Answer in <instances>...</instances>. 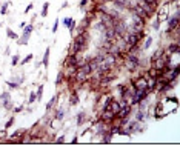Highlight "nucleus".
<instances>
[{"label": "nucleus", "instance_id": "obj_7", "mask_svg": "<svg viewBox=\"0 0 180 146\" xmlns=\"http://www.w3.org/2000/svg\"><path fill=\"white\" fill-rule=\"evenodd\" d=\"M85 45H80V43H77V42H73L71 43V46H69V54H79V52H82L85 49Z\"/></svg>", "mask_w": 180, "mask_h": 146}, {"label": "nucleus", "instance_id": "obj_44", "mask_svg": "<svg viewBox=\"0 0 180 146\" xmlns=\"http://www.w3.org/2000/svg\"><path fill=\"white\" fill-rule=\"evenodd\" d=\"M73 20H74V19H71V17H66V19L63 20V25H65V26H66V28H68V26L71 25V22H73Z\"/></svg>", "mask_w": 180, "mask_h": 146}, {"label": "nucleus", "instance_id": "obj_22", "mask_svg": "<svg viewBox=\"0 0 180 146\" xmlns=\"http://www.w3.org/2000/svg\"><path fill=\"white\" fill-rule=\"evenodd\" d=\"M48 58H50V48L45 51V56H43V60H42V65L45 68H48Z\"/></svg>", "mask_w": 180, "mask_h": 146}, {"label": "nucleus", "instance_id": "obj_11", "mask_svg": "<svg viewBox=\"0 0 180 146\" xmlns=\"http://www.w3.org/2000/svg\"><path fill=\"white\" fill-rule=\"evenodd\" d=\"M168 54H179L180 52V45H179V42H174L171 43L170 46H168Z\"/></svg>", "mask_w": 180, "mask_h": 146}, {"label": "nucleus", "instance_id": "obj_14", "mask_svg": "<svg viewBox=\"0 0 180 146\" xmlns=\"http://www.w3.org/2000/svg\"><path fill=\"white\" fill-rule=\"evenodd\" d=\"M120 108H122V105H120V102H117V100H112V102H111L110 109L114 112V114H117V112L120 111Z\"/></svg>", "mask_w": 180, "mask_h": 146}, {"label": "nucleus", "instance_id": "obj_32", "mask_svg": "<svg viewBox=\"0 0 180 146\" xmlns=\"http://www.w3.org/2000/svg\"><path fill=\"white\" fill-rule=\"evenodd\" d=\"M9 99H11L9 92H2V94H0V100H2V103H3V102H6V100H9Z\"/></svg>", "mask_w": 180, "mask_h": 146}, {"label": "nucleus", "instance_id": "obj_12", "mask_svg": "<svg viewBox=\"0 0 180 146\" xmlns=\"http://www.w3.org/2000/svg\"><path fill=\"white\" fill-rule=\"evenodd\" d=\"M75 63H77V57H75V54H68V57L65 58V66H71V65H74V66H75Z\"/></svg>", "mask_w": 180, "mask_h": 146}, {"label": "nucleus", "instance_id": "obj_20", "mask_svg": "<svg viewBox=\"0 0 180 146\" xmlns=\"http://www.w3.org/2000/svg\"><path fill=\"white\" fill-rule=\"evenodd\" d=\"M89 23H91V22H89L88 19H86V17H85L83 20H82V23H80V26H79V32H80V31H85V29H86V28H88V26H89Z\"/></svg>", "mask_w": 180, "mask_h": 146}, {"label": "nucleus", "instance_id": "obj_28", "mask_svg": "<svg viewBox=\"0 0 180 146\" xmlns=\"http://www.w3.org/2000/svg\"><path fill=\"white\" fill-rule=\"evenodd\" d=\"M112 100H114L112 97H106V102H105V105H103V109H102V111L110 109V106H111V102H112Z\"/></svg>", "mask_w": 180, "mask_h": 146}, {"label": "nucleus", "instance_id": "obj_41", "mask_svg": "<svg viewBox=\"0 0 180 146\" xmlns=\"http://www.w3.org/2000/svg\"><path fill=\"white\" fill-rule=\"evenodd\" d=\"M57 29H59V19L54 20V25H52V32H54V34L57 32Z\"/></svg>", "mask_w": 180, "mask_h": 146}, {"label": "nucleus", "instance_id": "obj_47", "mask_svg": "<svg viewBox=\"0 0 180 146\" xmlns=\"http://www.w3.org/2000/svg\"><path fill=\"white\" fill-rule=\"evenodd\" d=\"M23 105H20V106H17V108H14V112H22V111H23Z\"/></svg>", "mask_w": 180, "mask_h": 146}, {"label": "nucleus", "instance_id": "obj_19", "mask_svg": "<svg viewBox=\"0 0 180 146\" xmlns=\"http://www.w3.org/2000/svg\"><path fill=\"white\" fill-rule=\"evenodd\" d=\"M85 120H86V114H85L83 111L79 112V114H77V125H79V126H82V125L85 123Z\"/></svg>", "mask_w": 180, "mask_h": 146}, {"label": "nucleus", "instance_id": "obj_13", "mask_svg": "<svg viewBox=\"0 0 180 146\" xmlns=\"http://www.w3.org/2000/svg\"><path fill=\"white\" fill-rule=\"evenodd\" d=\"M131 17H133V22H134V25H137L139 28H143V25H145V22L142 17H139V15H135L134 13H131Z\"/></svg>", "mask_w": 180, "mask_h": 146}, {"label": "nucleus", "instance_id": "obj_46", "mask_svg": "<svg viewBox=\"0 0 180 146\" xmlns=\"http://www.w3.org/2000/svg\"><path fill=\"white\" fill-rule=\"evenodd\" d=\"M54 142H56V143H65V137H63V136H62V137H57Z\"/></svg>", "mask_w": 180, "mask_h": 146}, {"label": "nucleus", "instance_id": "obj_4", "mask_svg": "<svg viewBox=\"0 0 180 146\" xmlns=\"http://www.w3.org/2000/svg\"><path fill=\"white\" fill-rule=\"evenodd\" d=\"M100 22L105 25V28H112L114 23H116V20H114L111 15H108L106 13H100Z\"/></svg>", "mask_w": 180, "mask_h": 146}, {"label": "nucleus", "instance_id": "obj_34", "mask_svg": "<svg viewBox=\"0 0 180 146\" xmlns=\"http://www.w3.org/2000/svg\"><path fill=\"white\" fill-rule=\"evenodd\" d=\"M6 85H8L9 89H17V88H19V83H17V82H9V80H8Z\"/></svg>", "mask_w": 180, "mask_h": 146}, {"label": "nucleus", "instance_id": "obj_33", "mask_svg": "<svg viewBox=\"0 0 180 146\" xmlns=\"http://www.w3.org/2000/svg\"><path fill=\"white\" fill-rule=\"evenodd\" d=\"M32 31H34V26H32V25H26L23 28V34H31Z\"/></svg>", "mask_w": 180, "mask_h": 146}, {"label": "nucleus", "instance_id": "obj_36", "mask_svg": "<svg viewBox=\"0 0 180 146\" xmlns=\"http://www.w3.org/2000/svg\"><path fill=\"white\" fill-rule=\"evenodd\" d=\"M151 43H152V37H148V39L145 40V43H143V48H145V49H148V48L151 46Z\"/></svg>", "mask_w": 180, "mask_h": 146}, {"label": "nucleus", "instance_id": "obj_23", "mask_svg": "<svg viewBox=\"0 0 180 146\" xmlns=\"http://www.w3.org/2000/svg\"><path fill=\"white\" fill-rule=\"evenodd\" d=\"M63 80H65V74H63V71H60L57 74V79H56V86H60V83H62Z\"/></svg>", "mask_w": 180, "mask_h": 146}, {"label": "nucleus", "instance_id": "obj_38", "mask_svg": "<svg viewBox=\"0 0 180 146\" xmlns=\"http://www.w3.org/2000/svg\"><path fill=\"white\" fill-rule=\"evenodd\" d=\"M32 58H34V56H32V54H28V56H26V57H25V58H23V60H22L20 63H22V65H25V63H28L29 60H32Z\"/></svg>", "mask_w": 180, "mask_h": 146}, {"label": "nucleus", "instance_id": "obj_48", "mask_svg": "<svg viewBox=\"0 0 180 146\" xmlns=\"http://www.w3.org/2000/svg\"><path fill=\"white\" fill-rule=\"evenodd\" d=\"M32 6H34V5H32V3H29L28 6H26V9H25V14H26V13H29V11L32 9Z\"/></svg>", "mask_w": 180, "mask_h": 146}, {"label": "nucleus", "instance_id": "obj_1", "mask_svg": "<svg viewBox=\"0 0 180 146\" xmlns=\"http://www.w3.org/2000/svg\"><path fill=\"white\" fill-rule=\"evenodd\" d=\"M133 85H134V88L135 89H149L148 88V77L146 75H139V77H135L134 79V82H133Z\"/></svg>", "mask_w": 180, "mask_h": 146}, {"label": "nucleus", "instance_id": "obj_43", "mask_svg": "<svg viewBox=\"0 0 180 146\" xmlns=\"http://www.w3.org/2000/svg\"><path fill=\"white\" fill-rule=\"evenodd\" d=\"M36 100H37V95H36V92H31V94H29V103H34Z\"/></svg>", "mask_w": 180, "mask_h": 146}, {"label": "nucleus", "instance_id": "obj_9", "mask_svg": "<svg viewBox=\"0 0 180 146\" xmlns=\"http://www.w3.org/2000/svg\"><path fill=\"white\" fill-rule=\"evenodd\" d=\"M123 58H125V60H123V65H125V68H126L129 72H134L135 69L139 68L137 65H135V63H133V62L129 60V58H126V57H123Z\"/></svg>", "mask_w": 180, "mask_h": 146}, {"label": "nucleus", "instance_id": "obj_17", "mask_svg": "<svg viewBox=\"0 0 180 146\" xmlns=\"http://www.w3.org/2000/svg\"><path fill=\"white\" fill-rule=\"evenodd\" d=\"M163 54H165V49H162V48H159V49H157V51H156V52L151 56L149 60H151V62H152V60H157V58H160V57L163 56Z\"/></svg>", "mask_w": 180, "mask_h": 146}, {"label": "nucleus", "instance_id": "obj_40", "mask_svg": "<svg viewBox=\"0 0 180 146\" xmlns=\"http://www.w3.org/2000/svg\"><path fill=\"white\" fill-rule=\"evenodd\" d=\"M75 26H77V23H75V20H73V22H71V25L68 26V29H69L71 34H74V28H75Z\"/></svg>", "mask_w": 180, "mask_h": 146}, {"label": "nucleus", "instance_id": "obj_45", "mask_svg": "<svg viewBox=\"0 0 180 146\" xmlns=\"http://www.w3.org/2000/svg\"><path fill=\"white\" fill-rule=\"evenodd\" d=\"M135 120H137V122H142V120H143V112H139V114H137V117H135Z\"/></svg>", "mask_w": 180, "mask_h": 146}, {"label": "nucleus", "instance_id": "obj_30", "mask_svg": "<svg viewBox=\"0 0 180 146\" xmlns=\"http://www.w3.org/2000/svg\"><path fill=\"white\" fill-rule=\"evenodd\" d=\"M19 60H20L19 54H14V56H13V58H11V66H15V65L19 63Z\"/></svg>", "mask_w": 180, "mask_h": 146}, {"label": "nucleus", "instance_id": "obj_27", "mask_svg": "<svg viewBox=\"0 0 180 146\" xmlns=\"http://www.w3.org/2000/svg\"><path fill=\"white\" fill-rule=\"evenodd\" d=\"M37 102L42 100V95H43V85H39V88H37Z\"/></svg>", "mask_w": 180, "mask_h": 146}, {"label": "nucleus", "instance_id": "obj_15", "mask_svg": "<svg viewBox=\"0 0 180 146\" xmlns=\"http://www.w3.org/2000/svg\"><path fill=\"white\" fill-rule=\"evenodd\" d=\"M79 95H77V92H75V91H74V92L73 94H71V97H69V105L71 106H75V105H79Z\"/></svg>", "mask_w": 180, "mask_h": 146}, {"label": "nucleus", "instance_id": "obj_37", "mask_svg": "<svg viewBox=\"0 0 180 146\" xmlns=\"http://www.w3.org/2000/svg\"><path fill=\"white\" fill-rule=\"evenodd\" d=\"M13 125H14V117H11L9 120H8L6 123H5V129H9V128L13 126Z\"/></svg>", "mask_w": 180, "mask_h": 146}, {"label": "nucleus", "instance_id": "obj_24", "mask_svg": "<svg viewBox=\"0 0 180 146\" xmlns=\"http://www.w3.org/2000/svg\"><path fill=\"white\" fill-rule=\"evenodd\" d=\"M157 86V79H149L148 77V88H149V91H152Z\"/></svg>", "mask_w": 180, "mask_h": 146}, {"label": "nucleus", "instance_id": "obj_3", "mask_svg": "<svg viewBox=\"0 0 180 146\" xmlns=\"http://www.w3.org/2000/svg\"><path fill=\"white\" fill-rule=\"evenodd\" d=\"M137 5H139V6H140V8H142V9H143L145 13H146V15H148V19H149V17H152V15H154V13L157 11L154 6H151V5H148L146 2H143V0H137Z\"/></svg>", "mask_w": 180, "mask_h": 146}, {"label": "nucleus", "instance_id": "obj_25", "mask_svg": "<svg viewBox=\"0 0 180 146\" xmlns=\"http://www.w3.org/2000/svg\"><path fill=\"white\" fill-rule=\"evenodd\" d=\"M6 35L9 37V39H13V40H17V39H19V35L15 34V32H14L13 29H11V28H8V29H6Z\"/></svg>", "mask_w": 180, "mask_h": 146}, {"label": "nucleus", "instance_id": "obj_21", "mask_svg": "<svg viewBox=\"0 0 180 146\" xmlns=\"http://www.w3.org/2000/svg\"><path fill=\"white\" fill-rule=\"evenodd\" d=\"M28 40H29V34H23V35H22V39H17V43H19V45H26Z\"/></svg>", "mask_w": 180, "mask_h": 146}, {"label": "nucleus", "instance_id": "obj_26", "mask_svg": "<svg viewBox=\"0 0 180 146\" xmlns=\"http://www.w3.org/2000/svg\"><path fill=\"white\" fill-rule=\"evenodd\" d=\"M48 8H50V2H46V3H43V8H42V17H46L48 15Z\"/></svg>", "mask_w": 180, "mask_h": 146}, {"label": "nucleus", "instance_id": "obj_39", "mask_svg": "<svg viewBox=\"0 0 180 146\" xmlns=\"http://www.w3.org/2000/svg\"><path fill=\"white\" fill-rule=\"evenodd\" d=\"M8 6H9V3H3L2 5V8H0V14H6V9H8Z\"/></svg>", "mask_w": 180, "mask_h": 146}, {"label": "nucleus", "instance_id": "obj_10", "mask_svg": "<svg viewBox=\"0 0 180 146\" xmlns=\"http://www.w3.org/2000/svg\"><path fill=\"white\" fill-rule=\"evenodd\" d=\"M148 75H146V77H149V79H159L160 75H162V71H159V69H156V68H149L148 69V72H146Z\"/></svg>", "mask_w": 180, "mask_h": 146}, {"label": "nucleus", "instance_id": "obj_18", "mask_svg": "<svg viewBox=\"0 0 180 146\" xmlns=\"http://www.w3.org/2000/svg\"><path fill=\"white\" fill-rule=\"evenodd\" d=\"M102 136H103V140H102L103 143H111V138H112V132L111 131H105Z\"/></svg>", "mask_w": 180, "mask_h": 146}, {"label": "nucleus", "instance_id": "obj_31", "mask_svg": "<svg viewBox=\"0 0 180 146\" xmlns=\"http://www.w3.org/2000/svg\"><path fill=\"white\" fill-rule=\"evenodd\" d=\"M63 117H65L63 109H57V112H56V120H63Z\"/></svg>", "mask_w": 180, "mask_h": 146}, {"label": "nucleus", "instance_id": "obj_35", "mask_svg": "<svg viewBox=\"0 0 180 146\" xmlns=\"http://www.w3.org/2000/svg\"><path fill=\"white\" fill-rule=\"evenodd\" d=\"M3 106H5V109H8V111L13 109V102H11V99L6 100V102H3Z\"/></svg>", "mask_w": 180, "mask_h": 146}, {"label": "nucleus", "instance_id": "obj_50", "mask_svg": "<svg viewBox=\"0 0 180 146\" xmlns=\"http://www.w3.org/2000/svg\"><path fill=\"white\" fill-rule=\"evenodd\" d=\"M0 75H2V72H0Z\"/></svg>", "mask_w": 180, "mask_h": 146}, {"label": "nucleus", "instance_id": "obj_16", "mask_svg": "<svg viewBox=\"0 0 180 146\" xmlns=\"http://www.w3.org/2000/svg\"><path fill=\"white\" fill-rule=\"evenodd\" d=\"M57 100H59V94H56V95H54L52 99L46 103V111H51V109H52V106L57 103Z\"/></svg>", "mask_w": 180, "mask_h": 146}, {"label": "nucleus", "instance_id": "obj_6", "mask_svg": "<svg viewBox=\"0 0 180 146\" xmlns=\"http://www.w3.org/2000/svg\"><path fill=\"white\" fill-rule=\"evenodd\" d=\"M179 15H180V14H179V9H177V13L174 14L170 20H168V29H166L168 32L174 31V29H176L177 26H179Z\"/></svg>", "mask_w": 180, "mask_h": 146}, {"label": "nucleus", "instance_id": "obj_42", "mask_svg": "<svg viewBox=\"0 0 180 146\" xmlns=\"http://www.w3.org/2000/svg\"><path fill=\"white\" fill-rule=\"evenodd\" d=\"M89 3V0H80V3H79V6H80V9H83L86 5Z\"/></svg>", "mask_w": 180, "mask_h": 146}, {"label": "nucleus", "instance_id": "obj_2", "mask_svg": "<svg viewBox=\"0 0 180 146\" xmlns=\"http://www.w3.org/2000/svg\"><path fill=\"white\" fill-rule=\"evenodd\" d=\"M114 118H116V114H114V112H112L111 109H105V111H102V114H100V117H99V120L103 122V123H108V125H110V123L114 120Z\"/></svg>", "mask_w": 180, "mask_h": 146}, {"label": "nucleus", "instance_id": "obj_5", "mask_svg": "<svg viewBox=\"0 0 180 146\" xmlns=\"http://www.w3.org/2000/svg\"><path fill=\"white\" fill-rule=\"evenodd\" d=\"M88 40H89V34H88V31H80L79 34H77V37H74V42H77V43H80V45H85L86 46V43H88Z\"/></svg>", "mask_w": 180, "mask_h": 146}, {"label": "nucleus", "instance_id": "obj_8", "mask_svg": "<svg viewBox=\"0 0 180 146\" xmlns=\"http://www.w3.org/2000/svg\"><path fill=\"white\" fill-rule=\"evenodd\" d=\"M151 63H152L151 66H152V68H156V69H159V71H162V69L166 66V60H165V58H163V57L157 58V60H152Z\"/></svg>", "mask_w": 180, "mask_h": 146}, {"label": "nucleus", "instance_id": "obj_49", "mask_svg": "<svg viewBox=\"0 0 180 146\" xmlns=\"http://www.w3.org/2000/svg\"><path fill=\"white\" fill-rule=\"evenodd\" d=\"M171 2H174V3H179V0H171Z\"/></svg>", "mask_w": 180, "mask_h": 146}, {"label": "nucleus", "instance_id": "obj_29", "mask_svg": "<svg viewBox=\"0 0 180 146\" xmlns=\"http://www.w3.org/2000/svg\"><path fill=\"white\" fill-rule=\"evenodd\" d=\"M143 2H146L148 5H151V6H154L157 9V8H159V2H160V0H143Z\"/></svg>", "mask_w": 180, "mask_h": 146}]
</instances>
